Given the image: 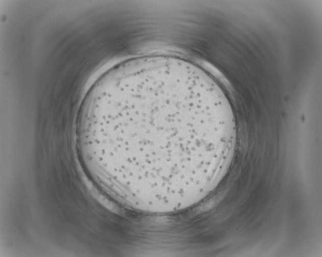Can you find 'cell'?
<instances>
[{
  "mask_svg": "<svg viewBox=\"0 0 322 257\" xmlns=\"http://www.w3.org/2000/svg\"><path fill=\"white\" fill-rule=\"evenodd\" d=\"M118 113L135 133L117 135L116 151L133 179L163 189L201 185L231 164L236 127L231 108L198 83L155 80L126 93Z\"/></svg>",
  "mask_w": 322,
  "mask_h": 257,
  "instance_id": "1",
  "label": "cell"
}]
</instances>
